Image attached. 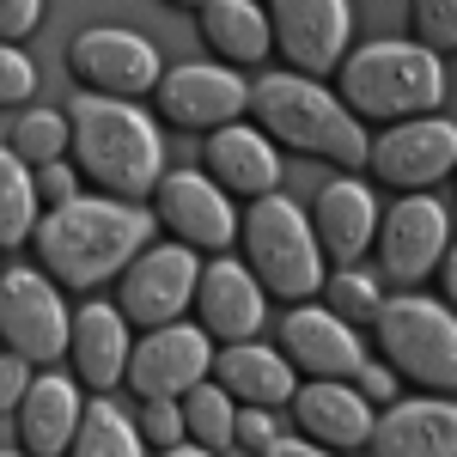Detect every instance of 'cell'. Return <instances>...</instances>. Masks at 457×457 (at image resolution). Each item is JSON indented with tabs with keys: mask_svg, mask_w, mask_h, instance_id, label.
I'll return each instance as SVG.
<instances>
[{
	"mask_svg": "<svg viewBox=\"0 0 457 457\" xmlns=\"http://www.w3.org/2000/svg\"><path fill=\"white\" fill-rule=\"evenodd\" d=\"M159 116H171L177 129H220L250 104V86L226 68H202V62H183V68L159 73Z\"/></svg>",
	"mask_w": 457,
	"mask_h": 457,
	"instance_id": "obj_14",
	"label": "cell"
},
{
	"mask_svg": "<svg viewBox=\"0 0 457 457\" xmlns=\"http://www.w3.org/2000/svg\"><path fill=\"white\" fill-rule=\"evenodd\" d=\"M348 25V0H269V43L305 73H323L342 62Z\"/></svg>",
	"mask_w": 457,
	"mask_h": 457,
	"instance_id": "obj_11",
	"label": "cell"
},
{
	"mask_svg": "<svg viewBox=\"0 0 457 457\" xmlns=\"http://www.w3.org/2000/svg\"><path fill=\"white\" fill-rule=\"evenodd\" d=\"M372 445L385 457H457V403H403L372 421Z\"/></svg>",
	"mask_w": 457,
	"mask_h": 457,
	"instance_id": "obj_22",
	"label": "cell"
},
{
	"mask_svg": "<svg viewBox=\"0 0 457 457\" xmlns=\"http://www.w3.org/2000/svg\"><path fill=\"white\" fill-rule=\"evenodd\" d=\"M183 427L208 452L232 445V396H226V385H189L183 390Z\"/></svg>",
	"mask_w": 457,
	"mask_h": 457,
	"instance_id": "obj_28",
	"label": "cell"
},
{
	"mask_svg": "<svg viewBox=\"0 0 457 457\" xmlns=\"http://www.w3.org/2000/svg\"><path fill=\"white\" fill-rule=\"evenodd\" d=\"M452 171H457V165H452Z\"/></svg>",
	"mask_w": 457,
	"mask_h": 457,
	"instance_id": "obj_42",
	"label": "cell"
},
{
	"mask_svg": "<svg viewBox=\"0 0 457 457\" xmlns=\"http://www.w3.org/2000/svg\"><path fill=\"white\" fill-rule=\"evenodd\" d=\"M31 385V372H25V360L12 353V360H0V409H19V396Z\"/></svg>",
	"mask_w": 457,
	"mask_h": 457,
	"instance_id": "obj_38",
	"label": "cell"
},
{
	"mask_svg": "<svg viewBox=\"0 0 457 457\" xmlns=\"http://www.w3.org/2000/svg\"><path fill=\"white\" fill-rule=\"evenodd\" d=\"M37 226V183H31V165L19 153L0 146V250L25 245Z\"/></svg>",
	"mask_w": 457,
	"mask_h": 457,
	"instance_id": "obj_26",
	"label": "cell"
},
{
	"mask_svg": "<svg viewBox=\"0 0 457 457\" xmlns=\"http://www.w3.org/2000/svg\"><path fill=\"white\" fill-rule=\"evenodd\" d=\"M195 281H202V262L189 245H159L141 250L135 269H122V317L141 323V329H159V323H177L183 305L195 299Z\"/></svg>",
	"mask_w": 457,
	"mask_h": 457,
	"instance_id": "obj_9",
	"label": "cell"
},
{
	"mask_svg": "<svg viewBox=\"0 0 457 457\" xmlns=\"http://www.w3.org/2000/svg\"><path fill=\"white\" fill-rule=\"evenodd\" d=\"M208 171L220 189H232V195H269L275 183H281V159H275V146L269 135H256V129H238V122H220L208 129Z\"/></svg>",
	"mask_w": 457,
	"mask_h": 457,
	"instance_id": "obj_19",
	"label": "cell"
},
{
	"mask_svg": "<svg viewBox=\"0 0 457 457\" xmlns=\"http://www.w3.org/2000/svg\"><path fill=\"white\" fill-rule=\"evenodd\" d=\"M202 37L220 62L250 68L269 55V12L256 0H202Z\"/></svg>",
	"mask_w": 457,
	"mask_h": 457,
	"instance_id": "obj_25",
	"label": "cell"
},
{
	"mask_svg": "<svg viewBox=\"0 0 457 457\" xmlns=\"http://www.w3.org/2000/svg\"><path fill=\"white\" fill-rule=\"evenodd\" d=\"M293 415L312 445H366L372 439V403L342 378H312L305 390H293Z\"/></svg>",
	"mask_w": 457,
	"mask_h": 457,
	"instance_id": "obj_20",
	"label": "cell"
},
{
	"mask_svg": "<svg viewBox=\"0 0 457 457\" xmlns=\"http://www.w3.org/2000/svg\"><path fill=\"white\" fill-rule=\"evenodd\" d=\"M68 329H73V317L62 305V293L37 269L0 275V342L19 360H62L68 353Z\"/></svg>",
	"mask_w": 457,
	"mask_h": 457,
	"instance_id": "obj_7",
	"label": "cell"
},
{
	"mask_svg": "<svg viewBox=\"0 0 457 457\" xmlns=\"http://www.w3.org/2000/svg\"><path fill=\"white\" fill-rule=\"evenodd\" d=\"M37 86V68L12 49V43H0V104H25Z\"/></svg>",
	"mask_w": 457,
	"mask_h": 457,
	"instance_id": "obj_33",
	"label": "cell"
},
{
	"mask_svg": "<svg viewBox=\"0 0 457 457\" xmlns=\"http://www.w3.org/2000/svg\"><path fill=\"white\" fill-rule=\"evenodd\" d=\"M68 146L79 159V171L98 189L122 195V202H141L146 189L165 177L159 171L165 165L159 129L129 98H110V92H79L68 104Z\"/></svg>",
	"mask_w": 457,
	"mask_h": 457,
	"instance_id": "obj_2",
	"label": "cell"
},
{
	"mask_svg": "<svg viewBox=\"0 0 457 457\" xmlns=\"http://www.w3.org/2000/svg\"><path fill=\"white\" fill-rule=\"evenodd\" d=\"M153 195H159V220H165V232H171L177 245H189V250L232 245L238 213H232L220 183H208V177H195V171H171L153 183Z\"/></svg>",
	"mask_w": 457,
	"mask_h": 457,
	"instance_id": "obj_12",
	"label": "cell"
},
{
	"mask_svg": "<svg viewBox=\"0 0 457 457\" xmlns=\"http://www.w3.org/2000/svg\"><path fill=\"white\" fill-rule=\"evenodd\" d=\"M141 439L146 445H177V439H183V409H177V396H146Z\"/></svg>",
	"mask_w": 457,
	"mask_h": 457,
	"instance_id": "obj_32",
	"label": "cell"
},
{
	"mask_svg": "<svg viewBox=\"0 0 457 457\" xmlns=\"http://www.w3.org/2000/svg\"><path fill=\"white\" fill-rule=\"evenodd\" d=\"M202 329L220 342H250L262 329V281L250 275V262H213L195 281Z\"/></svg>",
	"mask_w": 457,
	"mask_h": 457,
	"instance_id": "obj_16",
	"label": "cell"
},
{
	"mask_svg": "<svg viewBox=\"0 0 457 457\" xmlns=\"http://www.w3.org/2000/svg\"><path fill=\"white\" fill-rule=\"evenodd\" d=\"M415 37L433 55L457 49V0H415Z\"/></svg>",
	"mask_w": 457,
	"mask_h": 457,
	"instance_id": "obj_31",
	"label": "cell"
},
{
	"mask_svg": "<svg viewBox=\"0 0 457 457\" xmlns=\"http://www.w3.org/2000/svg\"><path fill=\"white\" fill-rule=\"evenodd\" d=\"M68 62L86 92H110V98H141L159 86V55L153 43L135 31H79L68 43Z\"/></svg>",
	"mask_w": 457,
	"mask_h": 457,
	"instance_id": "obj_10",
	"label": "cell"
},
{
	"mask_svg": "<svg viewBox=\"0 0 457 457\" xmlns=\"http://www.w3.org/2000/svg\"><path fill=\"white\" fill-rule=\"evenodd\" d=\"M73 427H79V396H73L68 378H55V372L31 378L25 396H19V439H25V452H37V457L68 452Z\"/></svg>",
	"mask_w": 457,
	"mask_h": 457,
	"instance_id": "obj_23",
	"label": "cell"
},
{
	"mask_svg": "<svg viewBox=\"0 0 457 457\" xmlns=\"http://www.w3.org/2000/svg\"><path fill=\"white\" fill-rule=\"evenodd\" d=\"M445 299H452V305H457V245L445 250Z\"/></svg>",
	"mask_w": 457,
	"mask_h": 457,
	"instance_id": "obj_40",
	"label": "cell"
},
{
	"mask_svg": "<svg viewBox=\"0 0 457 457\" xmlns=\"http://www.w3.org/2000/svg\"><path fill=\"white\" fill-rule=\"evenodd\" d=\"M62 146H68V110H31V116H19V129H12V153H19L25 165H49V159H62Z\"/></svg>",
	"mask_w": 457,
	"mask_h": 457,
	"instance_id": "obj_29",
	"label": "cell"
},
{
	"mask_svg": "<svg viewBox=\"0 0 457 457\" xmlns=\"http://www.w3.org/2000/svg\"><path fill=\"white\" fill-rule=\"evenodd\" d=\"M213 366L208 353V329H189V323H159L153 336H146L135 360H129V385L141 390V396H183L189 385H202Z\"/></svg>",
	"mask_w": 457,
	"mask_h": 457,
	"instance_id": "obj_13",
	"label": "cell"
},
{
	"mask_svg": "<svg viewBox=\"0 0 457 457\" xmlns=\"http://www.w3.org/2000/svg\"><path fill=\"white\" fill-rule=\"evenodd\" d=\"M275 457H312V439H275Z\"/></svg>",
	"mask_w": 457,
	"mask_h": 457,
	"instance_id": "obj_39",
	"label": "cell"
},
{
	"mask_svg": "<svg viewBox=\"0 0 457 457\" xmlns=\"http://www.w3.org/2000/svg\"><path fill=\"white\" fill-rule=\"evenodd\" d=\"M366 159H372L378 183L403 189V195L409 189H433L457 165V129L439 122V116H403L396 129L378 135V146H366Z\"/></svg>",
	"mask_w": 457,
	"mask_h": 457,
	"instance_id": "obj_8",
	"label": "cell"
},
{
	"mask_svg": "<svg viewBox=\"0 0 457 457\" xmlns=\"http://www.w3.org/2000/svg\"><path fill=\"white\" fill-rule=\"evenodd\" d=\"M37 195H43L49 208L73 202V171H68V165H55V159H49V165H37Z\"/></svg>",
	"mask_w": 457,
	"mask_h": 457,
	"instance_id": "obj_36",
	"label": "cell"
},
{
	"mask_svg": "<svg viewBox=\"0 0 457 457\" xmlns=\"http://www.w3.org/2000/svg\"><path fill=\"white\" fill-rule=\"evenodd\" d=\"M329 312L348 317V323H372L378 317V281H366V275H336L329 281Z\"/></svg>",
	"mask_w": 457,
	"mask_h": 457,
	"instance_id": "obj_30",
	"label": "cell"
},
{
	"mask_svg": "<svg viewBox=\"0 0 457 457\" xmlns=\"http://www.w3.org/2000/svg\"><path fill=\"white\" fill-rule=\"evenodd\" d=\"M135 445H141V433L116 403L98 396L92 409H79V427H73V452L79 457H135Z\"/></svg>",
	"mask_w": 457,
	"mask_h": 457,
	"instance_id": "obj_27",
	"label": "cell"
},
{
	"mask_svg": "<svg viewBox=\"0 0 457 457\" xmlns=\"http://www.w3.org/2000/svg\"><path fill=\"white\" fill-rule=\"evenodd\" d=\"M68 353H73V372L92 390L116 385L129 372V317H122V305H86V312H73Z\"/></svg>",
	"mask_w": 457,
	"mask_h": 457,
	"instance_id": "obj_21",
	"label": "cell"
},
{
	"mask_svg": "<svg viewBox=\"0 0 457 457\" xmlns=\"http://www.w3.org/2000/svg\"><path fill=\"white\" fill-rule=\"evenodd\" d=\"M226 396L256 403V409H281L293 403V360H281L275 348H256V342H226V353L213 360Z\"/></svg>",
	"mask_w": 457,
	"mask_h": 457,
	"instance_id": "obj_24",
	"label": "cell"
},
{
	"mask_svg": "<svg viewBox=\"0 0 457 457\" xmlns=\"http://www.w3.org/2000/svg\"><path fill=\"white\" fill-rule=\"evenodd\" d=\"M281 348L312 378H353L360 360H366L360 353V336L348 329V317H336V312H287Z\"/></svg>",
	"mask_w": 457,
	"mask_h": 457,
	"instance_id": "obj_17",
	"label": "cell"
},
{
	"mask_svg": "<svg viewBox=\"0 0 457 457\" xmlns=\"http://www.w3.org/2000/svg\"><path fill=\"white\" fill-rule=\"evenodd\" d=\"M153 238V213H135L122 195L116 202H62L37 226V256L62 287L86 293V287L122 275V262H135Z\"/></svg>",
	"mask_w": 457,
	"mask_h": 457,
	"instance_id": "obj_1",
	"label": "cell"
},
{
	"mask_svg": "<svg viewBox=\"0 0 457 457\" xmlns=\"http://www.w3.org/2000/svg\"><path fill=\"white\" fill-rule=\"evenodd\" d=\"M353 390H360L366 403H390V396H396V372H390V366H366V360H360Z\"/></svg>",
	"mask_w": 457,
	"mask_h": 457,
	"instance_id": "obj_37",
	"label": "cell"
},
{
	"mask_svg": "<svg viewBox=\"0 0 457 457\" xmlns=\"http://www.w3.org/2000/svg\"><path fill=\"white\" fill-rule=\"evenodd\" d=\"M250 116L262 122L269 141L293 146V153H312L329 165H366V129L342 98H329L323 86L299 79V73H262L250 86Z\"/></svg>",
	"mask_w": 457,
	"mask_h": 457,
	"instance_id": "obj_3",
	"label": "cell"
},
{
	"mask_svg": "<svg viewBox=\"0 0 457 457\" xmlns=\"http://www.w3.org/2000/svg\"><path fill=\"white\" fill-rule=\"evenodd\" d=\"M378 348L390 372L421 390H457V317L421 293L378 299Z\"/></svg>",
	"mask_w": 457,
	"mask_h": 457,
	"instance_id": "obj_6",
	"label": "cell"
},
{
	"mask_svg": "<svg viewBox=\"0 0 457 457\" xmlns=\"http://www.w3.org/2000/svg\"><path fill=\"white\" fill-rule=\"evenodd\" d=\"M245 262L275 299H312L323 287V262H317V232L312 220L293 208L287 195H256L245 213Z\"/></svg>",
	"mask_w": 457,
	"mask_h": 457,
	"instance_id": "obj_5",
	"label": "cell"
},
{
	"mask_svg": "<svg viewBox=\"0 0 457 457\" xmlns=\"http://www.w3.org/2000/svg\"><path fill=\"white\" fill-rule=\"evenodd\" d=\"M171 6H202V0H171Z\"/></svg>",
	"mask_w": 457,
	"mask_h": 457,
	"instance_id": "obj_41",
	"label": "cell"
},
{
	"mask_svg": "<svg viewBox=\"0 0 457 457\" xmlns=\"http://www.w3.org/2000/svg\"><path fill=\"white\" fill-rule=\"evenodd\" d=\"M275 439H281V433L269 421V409L250 403L245 415H232V445H238V452H275Z\"/></svg>",
	"mask_w": 457,
	"mask_h": 457,
	"instance_id": "obj_34",
	"label": "cell"
},
{
	"mask_svg": "<svg viewBox=\"0 0 457 457\" xmlns=\"http://www.w3.org/2000/svg\"><path fill=\"white\" fill-rule=\"evenodd\" d=\"M312 232H317V250H329L336 262H360L372 232H378V208H372L366 183H353V177L323 183L312 202Z\"/></svg>",
	"mask_w": 457,
	"mask_h": 457,
	"instance_id": "obj_18",
	"label": "cell"
},
{
	"mask_svg": "<svg viewBox=\"0 0 457 457\" xmlns=\"http://www.w3.org/2000/svg\"><path fill=\"white\" fill-rule=\"evenodd\" d=\"M378 250H385L390 281H403V287L427 281V269H439V256H445V208H439L433 195H421V189H409V195L385 213Z\"/></svg>",
	"mask_w": 457,
	"mask_h": 457,
	"instance_id": "obj_15",
	"label": "cell"
},
{
	"mask_svg": "<svg viewBox=\"0 0 457 457\" xmlns=\"http://www.w3.org/2000/svg\"><path fill=\"white\" fill-rule=\"evenodd\" d=\"M37 19H43V0H0V43L31 37Z\"/></svg>",
	"mask_w": 457,
	"mask_h": 457,
	"instance_id": "obj_35",
	"label": "cell"
},
{
	"mask_svg": "<svg viewBox=\"0 0 457 457\" xmlns=\"http://www.w3.org/2000/svg\"><path fill=\"white\" fill-rule=\"evenodd\" d=\"M336 92L353 116H433L445 98V68L427 43H366L342 62Z\"/></svg>",
	"mask_w": 457,
	"mask_h": 457,
	"instance_id": "obj_4",
	"label": "cell"
}]
</instances>
